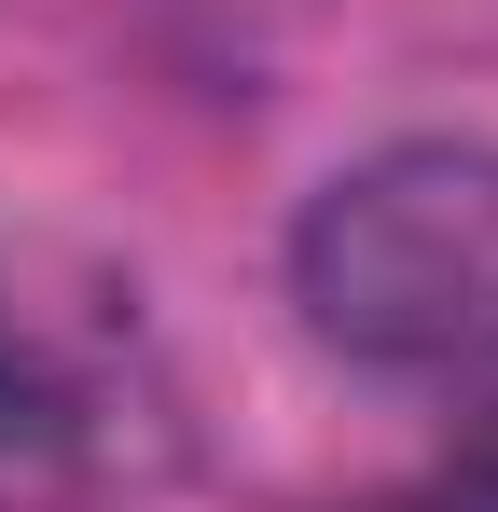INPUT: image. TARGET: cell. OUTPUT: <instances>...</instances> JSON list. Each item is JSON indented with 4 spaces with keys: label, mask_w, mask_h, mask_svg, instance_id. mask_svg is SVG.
Instances as JSON below:
<instances>
[{
    "label": "cell",
    "mask_w": 498,
    "mask_h": 512,
    "mask_svg": "<svg viewBox=\"0 0 498 512\" xmlns=\"http://www.w3.org/2000/svg\"><path fill=\"white\" fill-rule=\"evenodd\" d=\"M291 277L346 360H388V374L498 360V153L485 139H402V153L346 167L305 208Z\"/></svg>",
    "instance_id": "obj_1"
},
{
    "label": "cell",
    "mask_w": 498,
    "mask_h": 512,
    "mask_svg": "<svg viewBox=\"0 0 498 512\" xmlns=\"http://www.w3.org/2000/svg\"><path fill=\"white\" fill-rule=\"evenodd\" d=\"M485 485H498V402H485Z\"/></svg>",
    "instance_id": "obj_2"
}]
</instances>
